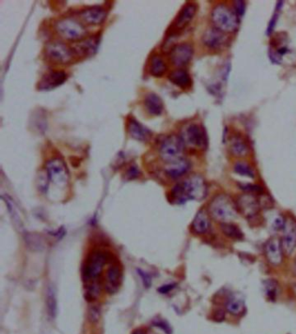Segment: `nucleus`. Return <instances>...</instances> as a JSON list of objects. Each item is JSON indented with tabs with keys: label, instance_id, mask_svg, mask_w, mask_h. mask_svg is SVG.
<instances>
[{
	"label": "nucleus",
	"instance_id": "nucleus-4",
	"mask_svg": "<svg viewBox=\"0 0 296 334\" xmlns=\"http://www.w3.org/2000/svg\"><path fill=\"white\" fill-rule=\"evenodd\" d=\"M55 30L61 38L68 41H80L86 39L88 35L85 26L72 17H66L56 21Z\"/></svg>",
	"mask_w": 296,
	"mask_h": 334
},
{
	"label": "nucleus",
	"instance_id": "nucleus-29",
	"mask_svg": "<svg viewBox=\"0 0 296 334\" xmlns=\"http://www.w3.org/2000/svg\"><path fill=\"white\" fill-rule=\"evenodd\" d=\"M46 305H47L48 314L53 319L56 314V298L52 286L48 287L47 293H46Z\"/></svg>",
	"mask_w": 296,
	"mask_h": 334
},
{
	"label": "nucleus",
	"instance_id": "nucleus-38",
	"mask_svg": "<svg viewBox=\"0 0 296 334\" xmlns=\"http://www.w3.org/2000/svg\"><path fill=\"white\" fill-rule=\"evenodd\" d=\"M138 274L140 275V277L142 278V282L146 287H149L151 284V279L147 274L142 272V270H138Z\"/></svg>",
	"mask_w": 296,
	"mask_h": 334
},
{
	"label": "nucleus",
	"instance_id": "nucleus-11",
	"mask_svg": "<svg viewBox=\"0 0 296 334\" xmlns=\"http://www.w3.org/2000/svg\"><path fill=\"white\" fill-rule=\"evenodd\" d=\"M238 213L248 219L257 216L261 210V203L254 194L244 193L238 196L236 201Z\"/></svg>",
	"mask_w": 296,
	"mask_h": 334
},
{
	"label": "nucleus",
	"instance_id": "nucleus-2",
	"mask_svg": "<svg viewBox=\"0 0 296 334\" xmlns=\"http://www.w3.org/2000/svg\"><path fill=\"white\" fill-rule=\"evenodd\" d=\"M209 211L211 217L221 224L232 222L236 218L238 214L236 202L225 194L217 195L214 197L209 206Z\"/></svg>",
	"mask_w": 296,
	"mask_h": 334
},
{
	"label": "nucleus",
	"instance_id": "nucleus-8",
	"mask_svg": "<svg viewBox=\"0 0 296 334\" xmlns=\"http://www.w3.org/2000/svg\"><path fill=\"white\" fill-rule=\"evenodd\" d=\"M45 56L51 62L58 65L70 64L76 57L71 46L60 41L50 42L46 45Z\"/></svg>",
	"mask_w": 296,
	"mask_h": 334
},
{
	"label": "nucleus",
	"instance_id": "nucleus-41",
	"mask_svg": "<svg viewBox=\"0 0 296 334\" xmlns=\"http://www.w3.org/2000/svg\"><path fill=\"white\" fill-rule=\"evenodd\" d=\"M293 275H295L296 276V259L295 260H294V262H293Z\"/></svg>",
	"mask_w": 296,
	"mask_h": 334
},
{
	"label": "nucleus",
	"instance_id": "nucleus-7",
	"mask_svg": "<svg viewBox=\"0 0 296 334\" xmlns=\"http://www.w3.org/2000/svg\"><path fill=\"white\" fill-rule=\"evenodd\" d=\"M108 258L104 252L96 251L90 255L83 265V278L87 283L96 282V280L103 272Z\"/></svg>",
	"mask_w": 296,
	"mask_h": 334
},
{
	"label": "nucleus",
	"instance_id": "nucleus-35",
	"mask_svg": "<svg viewBox=\"0 0 296 334\" xmlns=\"http://www.w3.org/2000/svg\"><path fill=\"white\" fill-rule=\"evenodd\" d=\"M286 222H287V221L285 220L283 216H277L276 219L274 220V222H273V228L276 231L283 230L285 228V225H286Z\"/></svg>",
	"mask_w": 296,
	"mask_h": 334
},
{
	"label": "nucleus",
	"instance_id": "nucleus-6",
	"mask_svg": "<svg viewBox=\"0 0 296 334\" xmlns=\"http://www.w3.org/2000/svg\"><path fill=\"white\" fill-rule=\"evenodd\" d=\"M181 138L185 146L196 150L207 148L208 137L204 128L198 124H190L182 130Z\"/></svg>",
	"mask_w": 296,
	"mask_h": 334
},
{
	"label": "nucleus",
	"instance_id": "nucleus-34",
	"mask_svg": "<svg viewBox=\"0 0 296 334\" xmlns=\"http://www.w3.org/2000/svg\"><path fill=\"white\" fill-rule=\"evenodd\" d=\"M240 188L242 190H244L245 193H250V194H261L263 190L262 188L258 185H253V184H240Z\"/></svg>",
	"mask_w": 296,
	"mask_h": 334
},
{
	"label": "nucleus",
	"instance_id": "nucleus-27",
	"mask_svg": "<svg viewBox=\"0 0 296 334\" xmlns=\"http://www.w3.org/2000/svg\"><path fill=\"white\" fill-rule=\"evenodd\" d=\"M167 70V66L163 58L158 55H155V56L151 57L150 65H149V71L152 76L154 77H160L163 76L166 72Z\"/></svg>",
	"mask_w": 296,
	"mask_h": 334
},
{
	"label": "nucleus",
	"instance_id": "nucleus-26",
	"mask_svg": "<svg viewBox=\"0 0 296 334\" xmlns=\"http://www.w3.org/2000/svg\"><path fill=\"white\" fill-rule=\"evenodd\" d=\"M226 310L228 314L234 316H240L245 312L246 307H245V302L242 298L236 297V296H232L228 301L226 302Z\"/></svg>",
	"mask_w": 296,
	"mask_h": 334
},
{
	"label": "nucleus",
	"instance_id": "nucleus-25",
	"mask_svg": "<svg viewBox=\"0 0 296 334\" xmlns=\"http://www.w3.org/2000/svg\"><path fill=\"white\" fill-rule=\"evenodd\" d=\"M169 79L172 83L181 89H188L192 83L190 75L184 70L172 71L169 75Z\"/></svg>",
	"mask_w": 296,
	"mask_h": 334
},
{
	"label": "nucleus",
	"instance_id": "nucleus-19",
	"mask_svg": "<svg viewBox=\"0 0 296 334\" xmlns=\"http://www.w3.org/2000/svg\"><path fill=\"white\" fill-rule=\"evenodd\" d=\"M67 79V75L64 71H50L42 77L39 83V89L42 90L54 89L61 85Z\"/></svg>",
	"mask_w": 296,
	"mask_h": 334
},
{
	"label": "nucleus",
	"instance_id": "nucleus-23",
	"mask_svg": "<svg viewBox=\"0 0 296 334\" xmlns=\"http://www.w3.org/2000/svg\"><path fill=\"white\" fill-rule=\"evenodd\" d=\"M211 228V217L205 210H200L192 222V229L198 234H205Z\"/></svg>",
	"mask_w": 296,
	"mask_h": 334
},
{
	"label": "nucleus",
	"instance_id": "nucleus-21",
	"mask_svg": "<svg viewBox=\"0 0 296 334\" xmlns=\"http://www.w3.org/2000/svg\"><path fill=\"white\" fill-rule=\"evenodd\" d=\"M190 163L188 160L181 158L175 162L167 163L165 173L168 176L173 179L181 177L190 169Z\"/></svg>",
	"mask_w": 296,
	"mask_h": 334
},
{
	"label": "nucleus",
	"instance_id": "nucleus-32",
	"mask_svg": "<svg viewBox=\"0 0 296 334\" xmlns=\"http://www.w3.org/2000/svg\"><path fill=\"white\" fill-rule=\"evenodd\" d=\"M265 290H266L267 296L269 299L275 300L276 299V294H277V284L275 281L270 280L267 281L265 283Z\"/></svg>",
	"mask_w": 296,
	"mask_h": 334
},
{
	"label": "nucleus",
	"instance_id": "nucleus-28",
	"mask_svg": "<svg viewBox=\"0 0 296 334\" xmlns=\"http://www.w3.org/2000/svg\"><path fill=\"white\" fill-rule=\"evenodd\" d=\"M221 230L222 233L224 234L225 236L228 237L232 239H236V240H241L243 239V233L241 230L240 228L237 227L236 225H234L232 222H228V223H222L221 224Z\"/></svg>",
	"mask_w": 296,
	"mask_h": 334
},
{
	"label": "nucleus",
	"instance_id": "nucleus-36",
	"mask_svg": "<svg viewBox=\"0 0 296 334\" xmlns=\"http://www.w3.org/2000/svg\"><path fill=\"white\" fill-rule=\"evenodd\" d=\"M154 325L157 327L162 329L163 331H165L167 334H171L172 329L170 327V325L168 324V323L164 321V320H162V319H158L157 321H155Z\"/></svg>",
	"mask_w": 296,
	"mask_h": 334
},
{
	"label": "nucleus",
	"instance_id": "nucleus-37",
	"mask_svg": "<svg viewBox=\"0 0 296 334\" xmlns=\"http://www.w3.org/2000/svg\"><path fill=\"white\" fill-rule=\"evenodd\" d=\"M277 20H278V14L276 12L273 16L272 18L270 19V24H269V26H268V29H267V34L270 35L273 33V31H274L275 27H276Z\"/></svg>",
	"mask_w": 296,
	"mask_h": 334
},
{
	"label": "nucleus",
	"instance_id": "nucleus-14",
	"mask_svg": "<svg viewBox=\"0 0 296 334\" xmlns=\"http://www.w3.org/2000/svg\"><path fill=\"white\" fill-rule=\"evenodd\" d=\"M281 248L285 255H292L296 249V222L288 220L286 222L281 239Z\"/></svg>",
	"mask_w": 296,
	"mask_h": 334
},
{
	"label": "nucleus",
	"instance_id": "nucleus-30",
	"mask_svg": "<svg viewBox=\"0 0 296 334\" xmlns=\"http://www.w3.org/2000/svg\"><path fill=\"white\" fill-rule=\"evenodd\" d=\"M234 170L238 175L246 176V177H255V172L252 169L251 166L249 163L244 162H237L234 166Z\"/></svg>",
	"mask_w": 296,
	"mask_h": 334
},
{
	"label": "nucleus",
	"instance_id": "nucleus-3",
	"mask_svg": "<svg viewBox=\"0 0 296 334\" xmlns=\"http://www.w3.org/2000/svg\"><path fill=\"white\" fill-rule=\"evenodd\" d=\"M211 20L216 29L226 34L235 33L240 23L235 12L224 4L214 7L211 12Z\"/></svg>",
	"mask_w": 296,
	"mask_h": 334
},
{
	"label": "nucleus",
	"instance_id": "nucleus-18",
	"mask_svg": "<svg viewBox=\"0 0 296 334\" xmlns=\"http://www.w3.org/2000/svg\"><path fill=\"white\" fill-rule=\"evenodd\" d=\"M122 283V271L119 265H112L110 266L105 275L104 280V288L106 292L110 294L116 293Z\"/></svg>",
	"mask_w": 296,
	"mask_h": 334
},
{
	"label": "nucleus",
	"instance_id": "nucleus-12",
	"mask_svg": "<svg viewBox=\"0 0 296 334\" xmlns=\"http://www.w3.org/2000/svg\"><path fill=\"white\" fill-rule=\"evenodd\" d=\"M193 52L192 45L190 44L174 45L169 51L170 61L176 67H183L190 62Z\"/></svg>",
	"mask_w": 296,
	"mask_h": 334
},
{
	"label": "nucleus",
	"instance_id": "nucleus-1",
	"mask_svg": "<svg viewBox=\"0 0 296 334\" xmlns=\"http://www.w3.org/2000/svg\"><path fill=\"white\" fill-rule=\"evenodd\" d=\"M207 192L204 179L201 175H193L172 189L171 197L175 203L182 204L188 200L201 201L206 197Z\"/></svg>",
	"mask_w": 296,
	"mask_h": 334
},
{
	"label": "nucleus",
	"instance_id": "nucleus-42",
	"mask_svg": "<svg viewBox=\"0 0 296 334\" xmlns=\"http://www.w3.org/2000/svg\"><path fill=\"white\" fill-rule=\"evenodd\" d=\"M132 334H144V332L142 331H134L133 333Z\"/></svg>",
	"mask_w": 296,
	"mask_h": 334
},
{
	"label": "nucleus",
	"instance_id": "nucleus-33",
	"mask_svg": "<svg viewBox=\"0 0 296 334\" xmlns=\"http://www.w3.org/2000/svg\"><path fill=\"white\" fill-rule=\"evenodd\" d=\"M234 12H235L237 17L240 18L242 17H243L244 13H245V11H246V4L244 1H242V0H238V1H234Z\"/></svg>",
	"mask_w": 296,
	"mask_h": 334
},
{
	"label": "nucleus",
	"instance_id": "nucleus-15",
	"mask_svg": "<svg viewBox=\"0 0 296 334\" xmlns=\"http://www.w3.org/2000/svg\"><path fill=\"white\" fill-rule=\"evenodd\" d=\"M283 255L281 241L275 237L269 239L265 245V255L268 261L272 266H279L282 262Z\"/></svg>",
	"mask_w": 296,
	"mask_h": 334
},
{
	"label": "nucleus",
	"instance_id": "nucleus-31",
	"mask_svg": "<svg viewBox=\"0 0 296 334\" xmlns=\"http://www.w3.org/2000/svg\"><path fill=\"white\" fill-rule=\"evenodd\" d=\"M6 204L8 206V208H9L10 213H11V216H12V220H13V222H14V225L17 227V228L22 229V228H23V225H22L20 217H19V215L18 214V210L16 208V206L14 205V203H13V201H12L11 199L7 198L6 199Z\"/></svg>",
	"mask_w": 296,
	"mask_h": 334
},
{
	"label": "nucleus",
	"instance_id": "nucleus-40",
	"mask_svg": "<svg viewBox=\"0 0 296 334\" xmlns=\"http://www.w3.org/2000/svg\"><path fill=\"white\" fill-rule=\"evenodd\" d=\"M175 284L165 285V286H163V287H161L158 290L162 293H169V291H171L175 287Z\"/></svg>",
	"mask_w": 296,
	"mask_h": 334
},
{
	"label": "nucleus",
	"instance_id": "nucleus-10",
	"mask_svg": "<svg viewBox=\"0 0 296 334\" xmlns=\"http://www.w3.org/2000/svg\"><path fill=\"white\" fill-rule=\"evenodd\" d=\"M197 12V6L195 3H187L184 5L181 11L178 13L175 20L173 21L171 26L169 27L168 31V36L175 37L178 33L184 31L193 18L196 15Z\"/></svg>",
	"mask_w": 296,
	"mask_h": 334
},
{
	"label": "nucleus",
	"instance_id": "nucleus-5",
	"mask_svg": "<svg viewBox=\"0 0 296 334\" xmlns=\"http://www.w3.org/2000/svg\"><path fill=\"white\" fill-rule=\"evenodd\" d=\"M184 145L181 136L169 135L164 137L159 143V154L162 159L167 163L175 162L183 158Z\"/></svg>",
	"mask_w": 296,
	"mask_h": 334
},
{
	"label": "nucleus",
	"instance_id": "nucleus-9",
	"mask_svg": "<svg viewBox=\"0 0 296 334\" xmlns=\"http://www.w3.org/2000/svg\"><path fill=\"white\" fill-rule=\"evenodd\" d=\"M48 179L56 186L65 187L69 184L70 175L66 163L60 158H53L46 163Z\"/></svg>",
	"mask_w": 296,
	"mask_h": 334
},
{
	"label": "nucleus",
	"instance_id": "nucleus-39",
	"mask_svg": "<svg viewBox=\"0 0 296 334\" xmlns=\"http://www.w3.org/2000/svg\"><path fill=\"white\" fill-rule=\"evenodd\" d=\"M138 175H139V171H138V169H136V167H131L128 170L127 175L130 179L137 177Z\"/></svg>",
	"mask_w": 296,
	"mask_h": 334
},
{
	"label": "nucleus",
	"instance_id": "nucleus-17",
	"mask_svg": "<svg viewBox=\"0 0 296 334\" xmlns=\"http://www.w3.org/2000/svg\"><path fill=\"white\" fill-rule=\"evenodd\" d=\"M127 131L131 138L140 142H147L151 139L152 132L141 125L136 118L130 117L127 121Z\"/></svg>",
	"mask_w": 296,
	"mask_h": 334
},
{
	"label": "nucleus",
	"instance_id": "nucleus-13",
	"mask_svg": "<svg viewBox=\"0 0 296 334\" xmlns=\"http://www.w3.org/2000/svg\"><path fill=\"white\" fill-rule=\"evenodd\" d=\"M202 42L209 49L219 50L225 47L228 43V39L226 33H222L213 27L206 30L202 36Z\"/></svg>",
	"mask_w": 296,
	"mask_h": 334
},
{
	"label": "nucleus",
	"instance_id": "nucleus-24",
	"mask_svg": "<svg viewBox=\"0 0 296 334\" xmlns=\"http://www.w3.org/2000/svg\"><path fill=\"white\" fill-rule=\"evenodd\" d=\"M144 106L149 114L159 115L163 110V103L157 94L149 93L144 98Z\"/></svg>",
	"mask_w": 296,
	"mask_h": 334
},
{
	"label": "nucleus",
	"instance_id": "nucleus-20",
	"mask_svg": "<svg viewBox=\"0 0 296 334\" xmlns=\"http://www.w3.org/2000/svg\"><path fill=\"white\" fill-rule=\"evenodd\" d=\"M81 19L85 24L91 25H98L103 24L107 18V12L103 8L95 6L87 9L83 10L80 12Z\"/></svg>",
	"mask_w": 296,
	"mask_h": 334
},
{
	"label": "nucleus",
	"instance_id": "nucleus-16",
	"mask_svg": "<svg viewBox=\"0 0 296 334\" xmlns=\"http://www.w3.org/2000/svg\"><path fill=\"white\" fill-rule=\"evenodd\" d=\"M99 39L97 37L86 38L80 41L75 42L74 45L71 46L75 56L85 57L92 56L98 49Z\"/></svg>",
	"mask_w": 296,
	"mask_h": 334
},
{
	"label": "nucleus",
	"instance_id": "nucleus-22",
	"mask_svg": "<svg viewBox=\"0 0 296 334\" xmlns=\"http://www.w3.org/2000/svg\"><path fill=\"white\" fill-rule=\"evenodd\" d=\"M229 148L232 155L236 157H245L249 153V144L241 135L232 136L229 141Z\"/></svg>",
	"mask_w": 296,
	"mask_h": 334
}]
</instances>
